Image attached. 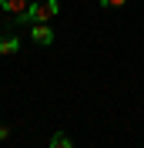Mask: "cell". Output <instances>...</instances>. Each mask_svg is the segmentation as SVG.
<instances>
[{
    "instance_id": "obj_2",
    "label": "cell",
    "mask_w": 144,
    "mask_h": 148,
    "mask_svg": "<svg viewBox=\"0 0 144 148\" xmlns=\"http://www.w3.org/2000/svg\"><path fill=\"white\" fill-rule=\"evenodd\" d=\"M30 40L34 44H54V30H50V24H30Z\"/></svg>"
},
{
    "instance_id": "obj_3",
    "label": "cell",
    "mask_w": 144,
    "mask_h": 148,
    "mask_svg": "<svg viewBox=\"0 0 144 148\" xmlns=\"http://www.w3.org/2000/svg\"><path fill=\"white\" fill-rule=\"evenodd\" d=\"M0 7L7 10L10 17H20V14H27V10H30V0H0Z\"/></svg>"
},
{
    "instance_id": "obj_5",
    "label": "cell",
    "mask_w": 144,
    "mask_h": 148,
    "mask_svg": "<svg viewBox=\"0 0 144 148\" xmlns=\"http://www.w3.org/2000/svg\"><path fill=\"white\" fill-rule=\"evenodd\" d=\"M50 148H74V141L64 135V131H57L54 138H50Z\"/></svg>"
},
{
    "instance_id": "obj_6",
    "label": "cell",
    "mask_w": 144,
    "mask_h": 148,
    "mask_svg": "<svg viewBox=\"0 0 144 148\" xmlns=\"http://www.w3.org/2000/svg\"><path fill=\"white\" fill-rule=\"evenodd\" d=\"M101 7H124V0H101Z\"/></svg>"
},
{
    "instance_id": "obj_1",
    "label": "cell",
    "mask_w": 144,
    "mask_h": 148,
    "mask_svg": "<svg viewBox=\"0 0 144 148\" xmlns=\"http://www.w3.org/2000/svg\"><path fill=\"white\" fill-rule=\"evenodd\" d=\"M57 10H60L57 0H47V3H37V7L30 3L27 14H20V17H14V20H17V24H27V27L30 24H47L50 17H57Z\"/></svg>"
},
{
    "instance_id": "obj_7",
    "label": "cell",
    "mask_w": 144,
    "mask_h": 148,
    "mask_svg": "<svg viewBox=\"0 0 144 148\" xmlns=\"http://www.w3.org/2000/svg\"><path fill=\"white\" fill-rule=\"evenodd\" d=\"M3 138H10V128H7V125H0V141H3Z\"/></svg>"
},
{
    "instance_id": "obj_4",
    "label": "cell",
    "mask_w": 144,
    "mask_h": 148,
    "mask_svg": "<svg viewBox=\"0 0 144 148\" xmlns=\"http://www.w3.org/2000/svg\"><path fill=\"white\" fill-rule=\"evenodd\" d=\"M17 51H20V40H17V37H0V54H3V57L17 54Z\"/></svg>"
}]
</instances>
